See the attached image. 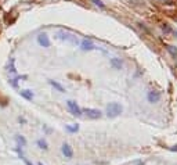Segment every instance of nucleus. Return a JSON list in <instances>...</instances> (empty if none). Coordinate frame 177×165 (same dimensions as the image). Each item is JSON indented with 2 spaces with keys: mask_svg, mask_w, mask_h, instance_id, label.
Segmentation results:
<instances>
[{
  "mask_svg": "<svg viewBox=\"0 0 177 165\" xmlns=\"http://www.w3.org/2000/svg\"><path fill=\"white\" fill-rule=\"evenodd\" d=\"M57 38H58L60 40L68 42V43H71V45H73V46L79 45L78 36H76L73 32L68 31V29H58V31H57Z\"/></svg>",
  "mask_w": 177,
  "mask_h": 165,
  "instance_id": "1",
  "label": "nucleus"
},
{
  "mask_svg": "<svg viewBox=\"0 0 177 165\" xmlns=\"http://www.w3.org/2000/svg\"><path fill=\"white\" fill-rule=\"evenodd\" d=\"M122 111H123V108L119 103H109V104L107 105V110H105V112H107V115H108L109 118L118 117V115L122 114Z\"/></svg>",
  "mask_w": 177,
  "mask_h": 165,
  "instance_id": "2",
  "label": "nucleus"
},
{
  "mask_svg": "<svg viewBox=\"0 0 177 165\" xmlns=\"http://www.w3.org/2000/svg\"><path fill=\"white\" fill-rule=\"evenodd\" d=\"M83 112L87 115V118H91V119H98V118H101L102 114L100 110H96V108H84V110H82V114Z\"/></svg>",
  "mask_w": 177,
  "mask_h": 165,
  "instance_id": "3",
  "label": "nucleus"
},
{
  "mask_svg": "<svg viewBox=\"0 0 177 165\" xmlns=\"http://www.w3.org/2000/svg\"><path fill=\"white\" fill-rule=\"evenodd\" d=\"M66 105H68V110L71 111V114H72V115H75V117H80V115H82L80 107H79V105L76 104L75 101H72V100H68V101H66Z\"/></svg>",
  "mask_w": 177,
  "mask_h": 165,
  "instance_id": "4",
  "label": "nucleus"
},
{
  "mask_svg": "<svg viewBox=\"0 0 177 165\" xmlns=\"http://www.w3.org/2000/svg\"><path fill=\"white\" fill-rule=\"evenodd\" d=\"M80 46H82V50H84V51L94 50V49H96L94 43L91 42L90 39H83V40H82V42H80Z\"/></svg>",
  "mask_w": 177,
  "mask_h": 165,
  "instance_id": "5",
  "label": "nucleus"
},
{
  "mask_svg": "<svg viewBox=\"0 0 177 165\" xmlns=\"http://www.w3.org/2000/svg\"><path fill=\"white\" fill-rule=\"evenodd\" d=\"M147 99L150 103H158L159 100H161V94H159V92H155V90H151V92H148L147 94Z\"/></svg>",
  "mask_w": 177,
  "mask_h": 165,
  "instance_id": "6",
  "label": "nucleus"
},
{
  "mask_svg": "<svg viewBox=\"0 0 177 165\" xmlns=\"http://www.w3.org/2000/svg\"><path fill=\"white\" fill-rule=\"evenodd\" d=\"M37 43H39L40 46H43V47H48V46H50V40H48L47 33H40V35L37 36Z\"/></svg>",
  "mask_w": 177,
  "mask_h": 165,
  "instance_id": "7",
  "label": "nucleus"
},
{
  "mask_svg": "<svg viewBox=\"0 0 177 165\" xmlns=\"http://www.w3.org/2000/svg\"><path fill=\"white\" fill-rule=\"evenodd\" d=\"M61 151H62V154L66 157V158H71V157L73 156V150L72 147L69 146L68 143H64L62 144V147H61Z\"/></svg>",
  "mask_w": 177,
  "mask_h": 165,
  "instance_id": "8",
  "label": "nucleus"
},
{
  "mask_svg": "<svg viewBox=\"0 0 177 165\" xmlns=\"http://www.w3.org/2000/svg\"><path fill=\"white\" fill-rule=\"evenodd\" d=\"M19 94H21L24 99H27V100H32L33 99V92H32V90H21Z\"/></svg>",
  "mask_w": 177,
  "mask_h": 165,
  "instance_id": "9",
  "label": "nucleus"
},
{
  "mask_svg": "<svg viewBox=\"0 0 177 165\" xmlns=\"http://www.w3.org/2000/svg\"><path fill=\"white\" fill-rule=\"evenodd\" d=\"M17 151H18V154H19V158H21V160H22V161H24V162H25V164H27V165H33V164H32V162H30V161H29V160H28V158H27V157H25V156H24V153H22V150H21V147H19V146H18V147H17Z\"/></svg>",
  "mask_w": 177,
  "mask_h": 165,
  "instance_id": "10",
  "label": "nucleus"
},
{
  "mask_svg": "<svg viewBox=\"0 0 177 165\" xmlns=\"http://www.w3.org/2000/svg\"><path fill=\"white\" fill-rule=\"evenodd\" d=\"M15 140H17V143H18L19 147H25V146H27V140H25L24 136L17 135V136H15Z\"/></svg>",
  "mask_w": 177,
  "mask_h": 165,
  "instance_id": "11",
  "label": "nucleus"
},
{
  "mask_svg": "<svg viewBox=\"0 0 177 165\" xmlns=\"http://www.w3.org/2000/svg\"><path fill=\"white\" fill-rule=\"evenodd\" d=\"M65 129H66V132H69V133H75L79 130V125L78 123H75V125H66Z\"/></svg>",
  "mask_w": 177,
  "mask_h": 165,
  "instance_id": "12",
  "label": "nucleus"
},
{
  "mask_svg": "<svg viewBox=\"0 0 177 165\" xmlns=\"http://www.w3.org/2000/svg\"><path fill=\"white\" fill-rule=\"evenodd\" d=\"M111 65L116 69H120L122 68V61L119 58H111Z\"/></svg>",
  "mask_w": 177,
  "mask_h": 165,
  "instance_id": "13",
  "label": "nucleus"
},
{
  "mask_svg": "<svg viewBox=\"0 0 177 165\" xmlns=\"http://www.w3.org/2000/svg\"><path fill=\"white\" fill-rule=\"evenodd\" d=\"M14 63H15V60H14V58H10V61H9V67H7V71L12 72V74H15V72H17V69H15Z\"/></svg>",
  "mask_w": 177,
  "mask_h": 165,
  "instance_id": "14",
  "label": "nucleus"
},
{
  "mask_svg": "<svg viewBox=\"0 0 177 165\" xmlns=\"http://www.w3.org/2000/svg\"><path fill=\"white\" fill-rule=\"evenodd\" d=\"M50 85H51V86H54L55 89L58 90V92H61V93H65V89H64V87L61 86V85L58 83V82H55V81H50Z\"/></svg>",
  "mask_w": 177,
  "mask_h": 165,
  "instance_id": "15",
  "label": "nucleus"
},
{
  "mask_svg": "<svg viewBox=\"0 0 177 165\" xmlns=\"http://www.w3.org/2000/svg\"><path fill=\"white\" fill-rule=\"evenodd\" d=\"M37 146H39V148H42V150H47L48 148L47 141L43 140V139H39V140H37Z\"/></svg>",
  "mask_w": 177,
  "mask_h": 165,
  "instance_id": "16",
  "label": "nucleus"
},
{
  "mask_svg": "<svg viewBox=\"0 0 177 165\" xmlns=\"http://www.w3.org/2000/svg\"><path fill=\"white\" fill-rule=\"evenodd\" d=\"M93 2H94V4H96V6H98V7H101V9H104V4H102V2H101V0H93Z\"/></svg>",
  "mask_w": 177,
  "mask_h": 165,
  "instance_id": "17",
  "label": "nucleus"
},
{
  "mask_svg": "<svg viewBox=\"0 0 177 165\" xmlns=\"http://www.w3.org/2000/svg\"><path fill=\"white\" fill-rule=\"evenodd\" d=\"M39 165H43V164H42V162H40V164H39Z\"/></svg>",
  "mask_w": 177,
  "mask_h": 165,
  "instance_id": "18",
  "label": "nucleus"
},
{
  "mask_svg": "<svg viewBox=\"0 0 177 165\" xmlns=\"http://www.w3.org/2000/svg\"><path fill=\"white\" fill-rule=\"evenodd\" d=\"M176 36H177V32H176Z\"/></svg>",
  "mask_w": 177,
  "mask_h": 165,
  "instance_id": "19",
  "label": "nucleus"
}]
</instances>
